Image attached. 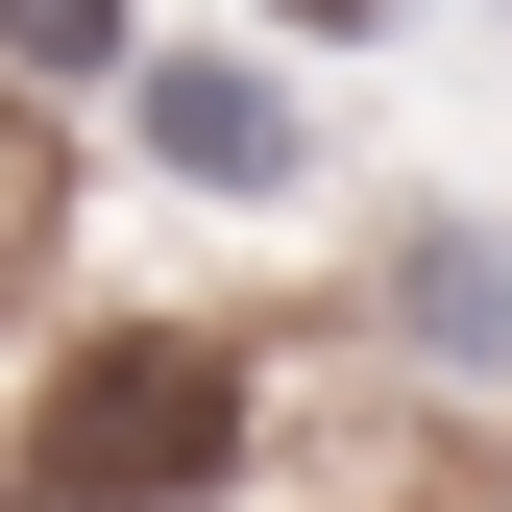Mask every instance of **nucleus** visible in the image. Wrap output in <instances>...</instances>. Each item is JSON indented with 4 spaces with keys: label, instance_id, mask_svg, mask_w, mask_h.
Masks as SVG:
<instances>
[{
    "label": "nucleus",
    "instance_id": "1",
    "mask_svg": "<svg viewBox=\"0 0 512 512\" xmlns=\"http://www.w3.org/2000/svg\"><path fill=\"white\" fill-rule=\"evenodd\" d=\"M220 439H244V366H220V342H171V317H122V342L49 366L25 512H171V488H220Z\"/></svg>",
    "mask_w": 512,
    "mask_h": 512
},
{
    "label": "nucleus",
    "instance_id": "2",
    "mask_svg": "<svg viewBox=\"0 0 512 512\" xmlns=\"http://www.w3.org/2000/svg\"><path fill=\"white\" fill-rule=\"evenodd\" d=\"M147 147L220 171V196H293V98L244 74V49H147Z\"/></svg>",
    "mask_w": 512,
    "mask_h": 512
},
{
    "label": "nucleus",
    "instance_id": "3",
    "mask_svg": "<svg viewBox=\"0 0 512 512\" xmlns=\"http://www.w3.org/2000/svg\"><path fill=\"white\" fill-rule=\"evenodd\" d=\"M0 74H122V0H0Z\"/></svg>",
    "mask_w": 512,
    "mask_h": 512
},
{
    "label": "nucleus",
    "instance_id": "4",
    "mask_svg": "<svg viewBox=\"0 0 512 512\" xmlns=\"http://www.w3.org/2000/svg\"><path fill=\"white\" fill-rule=\"evenodd\" d=\"M269 25H366V0H269Z\"/></svg>",
    "mask_w": 512,
    "mask_h": 512
}]
</instances>
